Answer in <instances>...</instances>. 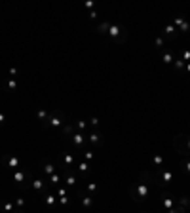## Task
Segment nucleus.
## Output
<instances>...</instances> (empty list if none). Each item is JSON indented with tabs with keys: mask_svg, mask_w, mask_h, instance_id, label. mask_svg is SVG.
<instances>
[{
	"mask_svg": "<svg viewBox=\"0 0 190 213\" xmlns=\"http://www.w3.org/2000/svg\"><path fill=\"white\" fill-rule=\"evenodd\" d=\"M133 198L135 200H141V202H145L148 198V194H150V186H148V181L146 179H143L141 183H137L135 186H133Z\"/></svg>",
	"mask_w": 190,
	"mask_h": 213,
	"instance_id": "1",
	"label": "nucleus"
},
{
	"mask_svg": "<svg viewBox=\"0 0 190 213\" xmlns=\"http://www.w3.org/2000/svg\"><path fill=\"white\" fill-rule=\"evenodd\" d=\"M44 126L46 128H63L65 126V118L59 116V114H50V116L46 118Z\"/></svg>",
	"mask_w": 190,
	"mask_h": 213,
	"instance_id": "2",
	"label": "nucleus"
},
{
	"mask_svg": "<svg viewBox=\"0 0 190 213\" xmlns=\"http://www.w3.org/2000/svg\"><path fill=\"white\" fill-rule=\"evenodd\" d=\"M160 204L163 206V213H171L173 211V206H175V198H173L171 194H162Z\"/></svg>",
	"mask_w": 190,
	"mask_h": 213,
	"instance_id": "3",
	"label": "nucleus"
},
{
	"mask_svg": "<svg viewBox=\"0 0 190 213\" xmlns=\"http://www.w3.org/2000/svg\"><path fill=\"white\" fill-rule=\"evenodd\" d=\"M70 141H72V145H74L76 148H82V147L86 145V141H88V139H86L84 133L78 131V133H72V135H70Z\"/></svg>",
	"mask_w": 190,
	"mask_h": 213,
	"instance_id": "4",
	"label": "nucleus"
},
{
	"mask_svg": "<svg viewBox=\"0 0 190 213\" xmlns=\"http://www.w3.org/2000/svg\"><path fill=\"white\" fill-rule=\"evenodd\" d=\"M63 181L69 186H74L76 183H78V177H76V173H72L70 169H63Z\"/></svg>",
	"mask_w": 190,
	"mask_h": 213,
	"instance_id": "5",
	"label": "nucleus"
},
{
	"mask_svg": "<svg viewBox=\"0 0 190 213\" xmlns=\"http://www.w3.org/2000/svg\"><path fill=\"white\" fill-rule=\"evenodd\" d=\"M160 173H162V179H160V185H169L173 179V173L169 171L167 168H160Z\"/></svg>",
	"mask_w": 190,
	"mask_h": 213,
	"instance_id": "6",
	"label": "nucleus"
},
{
	"mask_svg": "<svg viewBox=\"0 0 190 213\" xmlns=\"http://www.w3.org/2000/svg\"><path fill=\"white\" fill-rule=\"evenodd\" d=\"M63 164H65V169H72V166H74V154L72 152H65L63 154Z\"/></svg>",
	"mask_w": 190,
	"mask_h": 213,
	"instance_id": "7",
	"label": "nucleus"
},
{
	"mask_svg": "<svg viewBox=\"0 0 190 213\" xmlns=\"http://www.w3.org/2000/svg\"><path fill=\"white\" fill-rule=\"evenodd\" d=\"M106 33H109V34L112 36V38H118V36L124 33V30H122L120 25H110V23H109V30H106Z\"/></svg>",
	"mask_w": 190,
	"mask_h": 213,
	"instance_id": "8",
	"label": "nucleus"
},
{
	"mask_svg": "<svg viewBox=\"0 0 190 213\" xmlns=\"http://www.w3.org/2000/svg\"><path fill=\"white\" fill-rule=\"evenodd\" d=\"M4 166H8V168H17V166H19V158L17 156H6V158H4Z\"/></svg>",
	"mask_w": 190,
	"mask_h": 213,
	"instance_id": "9",
	"label": "nucleus"
},
{
	"mask_svg": "<svg viewBox=\"0 0 190 213\" xmlns=\"http://www.w3.org/2000/svg\"><path fill=\"white\" fill-rule=\"evenodd\" d=\"M48 185H50V183H44L42 179H34V181H30V186H33L34 190H44Z\"/></svg>",
	"mask_w": 190,
	"mask_h": 213,
	"instance_id": "10",
	"label": "nucleus"
},
{
	"mask_svg": "<svg viewBox=\"0 0 190 213\" xmlns=\"http://www.w3.org/2000/svg\"><path fill=\"white\" fill-rule=\"evenodd\" d=\"M80 202H82V206L86 207V209H89L91 206H93V196H89V194H84L80 198Z\"/></svg>",
	"mask_w": 190,
	"mask_h": 213,
	"instance_id": "11",
	"label": "nucleus"
},
{
	"mask_svg": "<svg viewBox=\"0 0 190 213\" xmlns=\"http://www.w3.org/2000/svg\"><path fill=\"white\" fill-rule=\"evenodd\" d=\"M88 143H91V145H97V143H101V135L99 133H89L88 135Z\"/></svg>",
	"mask_w": 190,
	"mask_h": 213,
	"instance_id": "12",
	"label": "nucleus"
},
{
	"mask_svg": "<svg viewBox=\"0 0 190 213\" xmlns=\"http://www.w3.org/2000/svg\"><path fill=\"white\" fill-rule=\"evenodd\" d=\"M152 164L156 166L158 169H160V168H163V156H162V154H156V156L152 158Z\"/></svg>",
	"mask_w": 190,
	"mask_h": 213,
	"instance_id": "13",
	"label": "nucleus"
},
{
	"mask_svg": "<svg viewBox=\"0 0 190 213\" xmlns=\"http://www.w3.org/2000/svg\"><path fill=\"white\" fill-rule=\"evenodd\" d=\"M162 59H163V63H166V65H171V63H175V57H173L171 53H169V51H166V53L162 55Z\"/></svg>",
	"mask_w": 190,
	"mask_h": 213,
	"instance_id": "14",
	"label": "nucleus"
},
{
	"mask_svg": "<svg viewBox=\"0 0 190 213\" xmlns=\"http://www.w3.org/2000/svg\"><path fill=\"white\" fill-rule=\"evenodd\" d=\"M13 179L17 181L19 185H23V183H25V171H15V173H13Z\"/></svg>",
	"mask_w": 190,
	"mask_h": 213,
	"instance_id": "15",
	"label": "nucleus"
},
{
	"mask_svg": "<svg viewBox=\"0 0 190 213\" xmlns=\"http://www.w3.org/2000/svg\"><path fill=\"white\" fill-rule=\"evenodd\" d=\"M42 171H44L46 175H53V171H55V166H53V164H44Z\"/></svg>",
	"mask_w": 190,
	"mask_h": 213,
	"instance_id": "16",
	"label": "nucleus"
},
{
	"mask_svg": "<svg viewBox=\"0 0 190 213\" xmlns=\"http://www.w3.org/2000/svg\"><path fill=\"white\" fill-rule=\"evenodd\" d=\"M61 177H63V173L61 175H50V185H55V186H59V181Z\"/></svg>",
	"mask_w": 190,
	"mask_h": 213,
	"instance_id": "17",
	"label": "nucleus"
},
{
	"mask_svg": "<svg viewBox=\"0 0 190 213\" xmlns=\"http://www.w3.org/2000/svg\"><path fill=\"white\" fill-rule=\"evenodd\" d=\"M78 171H82V173H88V171H89V164H88V162H80V164H78Z\"/></svg>",
	"mask_w": 190,
	"mask_h": 213,
	"instance_id": "18",
	"label": "nucleus"
},
{
	"mask_svg": "<svg viewBox=\"0 0 190 213\" xmlns=\"http://www.w3.org/2000/svg\"><path fill=\"white\" fill-rule=\"evenodd\" d=\"M44 202H46L48 206H53V204H55V196H53V194H46Z\"/></svg>",
	"mask_w": 190,
	"mask_h": 213,
	"instance_id": "19",
	"label": "nucleus"
},
{
	"mask_svg": "<svg viewBox=\"0 0 190 213\" xmlns=\"http://www.w3.org/2000/svg\"><path fill=\"white\" fill-rule=\"evenodd\" d=\"M80 154L88 160V162H89V160H93V152H91V150H84V152H80Z\"/></svg>",
	"mask_w": 190,
	"mask_h": 213,
	"instance_id": "20",
	"label": "nucleus"
},
{
	"mask_svg": "<svg viewBox=\"0 0 190 213\" xmlns=\"http://www.w3.org/2000/svg\"><path fill=\"white\" fill-rule=\"evenodd\" d=\"M48 116H50L48 111H38V118H40L42 122H46V118H48Z\"/></svg>",
	"mask_w": 190,
	"mask_h": 213,
	"instance_id": "21",
	"label": "nucleus"
},
{
	"mask_svg": "<svg viewBox=\"0 0 190 213\" xmlns=\"http://www.w3.org/2000/svg\"><path fill=\"white\" fill-rule=\"evenodd\" d=\"M86 126H88V122H84V120H78V122H76V124H74V128H78V129H80V131H82V129H84Z\"/></svg>",
	"mask_w": 190,
	"mask_h": 213,
	"instance_id": "22",
	"label": "nucleus"
},
{
	"mask_svg": "<svg viewBox=\"0 0 190 213\" xmlns=\"http://www.w3.org/2000/svg\"><path fill=\"white\" fill-rule=\"evenodd\" d=\"M163 33H166L167 36L173 34V33H175V27H173V25H166V30H163Z\"/></svg>",
	"mask_w": 190,
	"mask_h": 213,
	"instance_id": "23",
	"label": "nucleus"
},
{
	"mask_svg": "<svg viewBox=\"0 0 190 213\" xmlns=\"http://www.w3.org/2000/svg\"><path fill=\"white\" fill-rule=\"evenodd\" d=\"M183 168H184V171H188V173H190V158L183 160Z\"/></svg>",
	"mask_w": 190,
	"mask_h": 213,
	"instance_id": "24",
	"label": "nucleus"
},
{
	"mask_svg": "<svg viewBox=\"0 0 190 213\" xmlns=\"http://www.w3.org/2000/svg\"><path fill=\"white\" fill-rule=\"evenodd\" d=\"M184 65H186V63H184L183 59H175V67H177V69H183Z\"/></svg>",
	"mask_w": 190,
	"mask_h": 213,
	"instance_id": "25",
	"label": "nucleus"
},
{
	"mask_svg": "<svg viewBox=\"0 0 190 213\" xmlns=\"http://www.w3.org/2000/svg\"><path fill=\"white\" fill-rule=\"evenodd\" d=\"M59 204H61V206H67V204H69V196H61V198H59Z\"/></svg>",
	"mask_w": 190,
	"mask_h": 213,
	"instance_id": "26",
	"label": "nucleus"
},
{
	"mask_svg": "<svg viewBox=\"0 0 190 213\" xmlns=\"http://www.w3.org/2000/svg\"><path fill=\"white\" fill-rule=\"evenodd\" d=\"M88 124H89V126H93V128H97V126H99V118H91Z\"/></svg>",
	"mask_w": 190,
	"mask_h": 213,
	"instance_id": "27",
	"label": "nucleus"
},
{
	"mask_svg": "<svg viewBox=\"0 0 190 213\" xmlns=\"http://www.w3.org/2000/svg\"><path fill=\"white\" fill-rule=\"evenodd\" d=\"M183 61H184V63L190 61V51H184V53H183Z\"/></svg>",
	"mask_w": 190,
	"mask_h": 213,
	"instance_id": "28",
	"label": "nucleus"
},
{
	"mask_svg": "<svg viewBox=\"0 0 190 213\" xmlns=\"http://www.w3.org/2000/svg\"><path fill=\"white\" fill-rule=\"evenodd\" d=\"M15 86H17V82H15V78H12V80L8 82V88H10V90H13Z\"/></svg>",
	"mask_w": 190,
	"mask_h": 213,
	"instance_id": "29",
	"label": "nucleus"
},
{
	"mask_svg": "<svg viewBox=\"0 0 190 213\" xmlns=\"http://www.w3.org/2000/svg\"><path fill=\"white\" fill-rule=\"evenodd\" d=\"M88 190H89V192H95V190H97V185H95V183H89V185H88Z\"/></svg>",
	"mask_w": 190,
	"mask_h": 213,
	"instance_id": "30",
	"label": "nucleus"
},
{
	"mask_svg": "<svg viewBox=\"0 0 190 213\" xmlns=\"http://www.w3.org/2000/svg\"><path fill=\"white\" fill-rule=\"evenodd\" d=\"M154 44H156V48H160V46H163V38H156V40H154Z\"/></svg>",
	"mask_w": 190,
	"mask_h": 213,
	"instance_id": "31",
	"label": "nucleus"
},
{
	"mask_svg": "<svg viewBox=\"0 0 190 213\" xmlns=\"http://www.w3.org/2000/svg\"><path fill=\"white\" fill-rule=\"evenodd\" d=\"M12 207H13L12 204H4V206H2V209L6 211V213H8V211H12Z\"/></svg>",
	"mask_w": 190,
	"mask_h": 213,
	"instance_id": "32",
	"label": "nucleus"
},
{
	"mask_svg": "<svg viewBox=\"0 0 190 213\" xmlns=\"http://www.w3.org/2000/svg\"><path fill=\"white\" fill-rule=\"evenodd\" d=\"M15 204H17L19 207H23V206H25V200H23V198H17V200H15Z\"/></svg>",
	"mask_w": 190,
	"mask_h": 213,
	"instance_id": "33",
	"label": "nucleus"
},
{
	"mask_svg": "<svg viewBox=\"0 0 190 213\" xmlns=\"http://www.w3.org/2000/svg\"><path fill=\"white\" fill-rule=\"evenodd\" d=\"M188 29H190V25H188V23H183V25H181V30H184V33H186Z\"/></svg>",
	"mask_w": 190,
	"mask_h": 213,
	"instance_id": "34",
	"label": "nucleus"
},
{
	"mask_svg": "<svg viewBox=\"0 0 190 213\" xmlns=\"http://www.w3.org/2000/svg\"><path fill=\"white\" fill-rule=\"evenodd\" d=\"M2 122H4V114L0 112V124H2Z\"/></svg>",
	"mask_w": 190,
	"mask_h": 213,
	"instance_id": "35",
	"label": "nucleus"
},
{
	"mask_svg": "<svg viewBox=\"0 0 190 213\" xmlns=\"http://www.w3.org/2000/svg\"><path fill=\"white\" fill-rule=\"evenodd\" d=\"M186 71H188V72H190V63H188V65H186Z\"/></svg>",
	"mask_w": 190,
	"mask_h": 213,
	"instance_id": "36",
	"label": "nucleus"
},
{
	"mask_svg": "<svg viewBox=\"0 0 190 213\" xmlns=\"http://www.w3.org/2000/svg\"><path fill=\"white\" fill-rule=\"evenodd\" d=\"M12 213H17V211H12Z\"/></svg>",
	"mask_w": 190,
	"mask_h": 213,
	"instance_id": "37",
	"label": "nucleus"
}]
</instances>
